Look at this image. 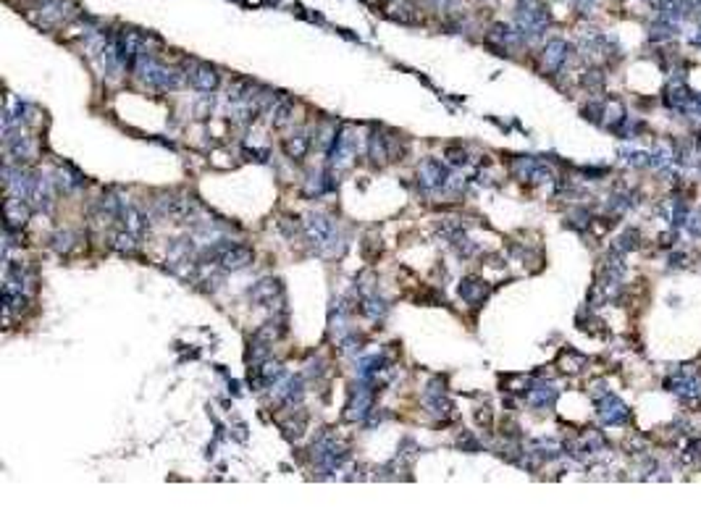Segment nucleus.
Here are the masks:
<instances>
[{
	"instance_id": "nucleus-25",
	"label": "nucleus",
	"mask_w": 701,
	"mask_h": 525,
	"mask_svg": "<svg viewBox=\"0 0 701 525\" xmlns=\"http://www.w3.org/2000/svg\"><path fill=\"white\" fill-rule=\"evenodd\" d=\"M360 310H363V315H368V318L379 320L384 313H386V302H384L381 297H376V294H368V297H363V302H360Z\"/></svg>"
},
{
	"instance_id": "nucleus-35",
	"label": "nucleus",
	"mask_w": 701,
	"mask_h": 525,
	"mask_svg": "<svg viewBox=\"0 0 701 525\" xmlns=\"http://www.w3.org/2000/svg\"><path fill=\"white\" fill-rule=\"evenodd\" d=\"M575 6H578L580 11H589L591 6H594V0H575Z\"/></svg>"
},
{
	"instance_id": "nucleus-24",
	"label": "nucleus",
	"mask_w": 701,
	"mask_h": 525,
	"mask_svg": "<svg viewBox=\"0 0 701 525\" xmlns=\"http://www.w3.org/2000/svg\"><path fill=\"white\" fill-rule=\"evenodd\" d=\"M368 156H371L373 163H384L391 156L389 147H386V139L381 134H371V139H368Z\"/></svg>"
},
{
	"instance_id": "nucleus-28",
	"label": "nucleus",
	"mask_w": 701,
	"mask_h": 525,
	"mask_svg": "<svg viewBox=\"0 0 701 525\" xmlns=\"http://www.w3.org/2000/svg\"><path fill=\"white\" fill-rule=\"evenodd\" d=\"M384 365H386V360H384L381 354L365 357V360H360V376H363V379H371V376H376L379 370H384Z\"/></svg>"
},
{
	"instance_id": "nucleus-4",
	"label": "nucleus",
	"mask_w": 701,
	"mask_h": 525,
	"mask_svg": "<svg viewBox=\"0 0 701 525\" xmlns=\"http://www.w3.org/2000/svg\"><path fill=\"white\" fill-rule=\"evenodd\" d=\"M303 232L313 247H326V244L334 239V224L329 221V215H323V213L308 215L303 224Z\"/></svg>"
},
{
	"instance_id": "nucleus-1",
	"label": "nucleus",
	"mask_w": 701,
	"mask_h": 525,
	"mask_svg": "<svg viewBox=\"0 0 701 525\" xmlns=\"http://www.w3.org/2000/svg\"><path fill=\"white\" fill-rule=\"evenodd\" d=\"M134 71H137V77L145 82V85L156 87V90H176V87H182L184 77L179 74L176 69H165L161 63L150 58L145 50H139L137 55V63H134Z\"/></svg>"
},
{
	"instance_id": "nucleus-12",
	"label": "nucleus",
	"mask_w": 701,
	"mask_h": 525,
	"mask_svg": "<svg viewBox=\"0 0 701 525\" xmlns=\"http://www.w3.org/2000/svg\"><path fill=\"white\" fill-rule=\"evenodd\" d=\"M26 202L32 207H40V210H50L53 205V181L35 173V181H32V190H29V197Z\"/></svg>"
},
{
	"instance_id": "nucleus-16",
	"label": "nucleus",
	"mask_w": 701,
	"mask_h": 525,
	"mask_svg": "<svg viewBox=\"0 0 701 525\" xmlns=\"http://www.w3.org/2000/svg\"><path fill=\"white\" fill-rule=\"evenodd\" d=\"M53 184H55V187H58L63 195H71V192H77V190H82V187H85V176H82L79 171H74L71 166H63V168H58V171H55V179H53Z\"/></svg>"
},
{
	"instance_id": "nucleus-21",
	"label": "nucleus",
	"mask_w": 701,
	"mask_h": 525,
	"mask_svg": "<svg viewBox=\"0 0 701 525\" xmlns=\"http://www.w3.org/2000/svg\"><path fill=\"white\" fill-rule=\"evenodd\" d=\"M659 11V18H665V21H680L685 16V0H657L654 3Z\"/></svg>"
},
{
	"instance_id": "nucleus-2",
	"label": "nucleus",
	"mask_w": 701,
	"mask_h": 525,
	"mask_svg": "<svg viewBox=\"0 0 701 525\" xmlns=\"http://www.w3.org/2000/svg\"><path fill=\"white\" fill-rule=\"evenodd\" d=\"M313 460H315L320 470H326V473H334V470L342 465V460H344V449L339 447V439L331 433V431L320 433L318 441L313 444Z\"/></svg>"
},
{
	"instance_id": "nucleus-9",
	"label": "nucleus",
	"mask_w": 701,
	"mask_h": 525,
	"mask_svg": "<svg viewBox=\"0 0 701 525\" xmlns=\"http://www.w3.org/2000/svg\"><path fill=\"white\" fill-rule=\"evenodd\" d=\"M252 260H255V252L250 247H244V244H229L224 250V255L218 258V263H221L224 271H244Z\"/></svg>"
},
{
	"instance_id": "nucleus-7",
	"label": "nucleus",
	"mask_w": 701,
	"mask_h": 525,
	"mask_svg": "<svg viewBox=\"0 0 701 525\" xmlns=\"http://www.w3.org/2000/svg\"><path fill=\"white\" fill-rule=\"evenodd\" d=\"M6 150H9L11 161L24 163V161H32V156H35V142H32V137L24 134L21 129H18L16 134L9 131V134H6Z\"/></svg>"
},
{
	"instance_id": "nucleus-22",
	"label": "nucleus",
	"mask_w": 701,
	"mask_h": 525,
	"mask_svg": "<svg viewBox=\"0 0 701 525\" xmlns=\"http://www.w3.org/2000/svg\"><path fill=\"white\" fill-rule=\"evenodd\" d=\"M557 399V389L552 384H538L528 391V402L531 407H549Z\"/></svg>"
},
{
	"instance_id": "nucleus-17",
	"label": "nucleus",
	"mask_w": 701,
	"mask_h": 525,
	"mask_svg": "<svg viewBox=\"0 0 701 525\" xmlns=\"http://www.w3.org/2000/svg\"><path fill=\"white\" fill-rule=\"evenodd\" d=\"M26 218H29V205H26V200L21 197H11L6 200V221H9V229H21L26 224Z\"/></svg>"
},
{
	"instance_id": "nucleus-15",
	"label": "nucleus",
	"mask_w": 701,
	"mask_h": 525,
	"mask_svg": "<svg viewBox=\"0 0 701 525\" xmlns=\"http://www.w3.org/2000/svg\"><path fill=\"white\" fill-rule=\"evenodd\" d=\"M567 53H570V45L565 43V40H552L544 48V66L549 71H560L563 63L567 60Z\"/></svg>"
},
{
	"instance_id": "nucleus-20",
	"label": "nucleus",
	"mask_w": 701,
	"mask_h": 525,
	"mask_svg": "<svg viewBox=\"0 0 701 525\" xmlns=\"http://www.w3.org/2000/svg\"><path fill=\"white\" fill-rule=\"evenodd\" d=\"M423 405L428 407L433 415H439V418H447V415H450V410H452L450 399L442 394V389H428V391H425V396H423Z\"/></svg>"
},
{
	"instance_id": "nucleus-29",
	"label": "nucleus",
	"mask_w": 701,
	"mask_h": 525,
	"mask_svg": "<svg viewBox=\"0 0 701 525\" xmlns=\"http://www.w3.org/2000/svg\"><path fill=\"white\" fill-rule=\"evenodd\" d=\"M289 119H292V105L286 103V100L273 105V111H271V124H273V126H286Z\"/></svg>"
},
{
	"instance_id": "nucleus-23",
	"label": "nucleus",
	"mask_w": 701,
	"mask_h": 525,
	"mask_svg": "<svg viewBox=\"0 0 701 525\" xmlns=\"http://www.w3.org/2000/svg\"><path fill=\"white\" fill-rule=\"evenodd\" d=\"M308 150H310V139H308V134H295V137L284 139V153L289 158H295V161L308 156Z\"/></svg>"
},
{
	"instance_id": "nucleus-27",
	"label": "nucleus",
	"mask_w": 701,
	"mask_h": 525,
	"mask_svg": "<svg viewBox=\"0 0 701 525\" xmlns=\"http://www.w3.org/2000/svg\"><path fill=\"white\" fill-rule=\"evenodd\" d=\"M305 426H308V415L300 413V415H297V421H295V415H292L289 421H284L286 436H289V439H300V436L305 433Z\"/></svg>"
},
{
	"instance_id": "nucleus-18",
	"label": "nucleus",
	"mask_w": 701,
	"mask_h": 525,
	"mask_svg": "<svg viewBox=\"0 0 701 525\" xmlns=\"http://www.w3.org/2000/svg\"><path fill=\"white\" fill-rule=\"evenodd\" d=\"M486 294H489V286L486 281L481 278H465L462 284H460V297L467 302V305H481L486 300Z\"/></svg>"
},
{
	"instance_id": "nucleus-19",
	"label": "nucleus",
	"mask_w": 701,
	"mask_h": 525,
	"mask_svg": "<svg viewBox=\"0 0 701 525\" xmlns=\"http://www.w3.org/2000/svg\"><path fill=\"white\" fill-rule=\"evenodd\" d=\"M121 221H124V229H126V232H131V234H137V237H142V234L148 232V218L139 213L134 205H126V202H124V207H121Z\"/></svg>"
},
{
	"instance_id": "nucleus-26",
	"label": "nucleus",
	"mask_w": 701,
	"mask_h": 525,
	"mask_svg": "<svg viewBox=\"0 0 701 525\" xmlns=\"http://www.w3.org/2000/svg\"><path fill=\"white\" fill-rule=\"evenodd\" d=\"M111 242H113V247H116V250H121V252H134V247H137V234H131V232H119V234H113Z\"/></svg>"
},
{
	"instance_id": "nucleus-10",
	"label": "nucleus",
	"mask_w": 701,
	"mask_h": 525,
	"mask_svg": "<svg viewBox=\"0 0 701 525\" xmlns=\"http://www.w3.org/2000/svg\"><path fill=\"white\" fill-rule=\"evenodd\" d=\"M281 373H284L281 362L263 360V362H258V365H252L250 368L252 389H266V386H271V384H276V381L281 379Z\"/></svg>"
},
{
	"instance_id": "nucleus-13",
	"label": "nucleus",
	"mask_w": 701,
	"mask_h": 525,
	"mask_svg": "<svg viewBox=\"0 0 701 525\" xmlns=\"http://www.w3.org/2000/svg\"><path fill=\"white\" fill-rule=\"evenodd\" d=\"M305 396V384L303 379H286L281 386H276V402H281L284 407H295L303 402Z\"/></svg>"
},
{
	"instance_id": "nucleus-33",
	"label": "nucleus",
	"mask_w": 701,
	"mask_h": 525,
	"mask_svg": "<svg viewBox=\"0 0 701 525\" xmlns=\"http://www.w3.org/2000/svg\"><path fill=\"white\" fill-rule=\"evenodd\" d=\"M583 82H586V87H597V90H602V85H604V79H602L599 71H589V77L583 79Z\"/></svg>"
},
{
	"instance_id": "nucleus-31",
	"label": "nucleus",
	"mask_w": 701,
	"mask_h": 525,
	"mask_svg": "<svg viewBox=\"0 0 701 525\" xmlns=\"http://www.w3.org/2000/svg\"><path fill=\"white\" fill-rule=\"evenodd\" d=\"M71 244H74V234L71 232H58L55 237H53V247H55L58 252H69Z\"/></svg>"
},
{
	"instance_id": "nucleus-11",
	"label": "nucleus",
	"mask_w": 701,
	"mask_h": 525,
	"mask_svg": "<svg viewBox=\"0 0 701 525\" xmlns=\"http://www.w3.org/2000/svg\"><path fill=\"white\" fill-rule=\"evenodd\" d=\"M190 85L197 90V92H213L218 87V82H221V77H218V71L213 69V66H208V63H197V66H192L190 69Z\"/></svg>"
},
{
	"instance_id": "nucleus-32",
	"label": "nucleus",
	"mask_w": 701,
	"mask_h": 525,
	"mask_svg": "<svg viewBox=\"0 0 701 525\" xmlns=\"http://www.w3.org/2000/svg\"><path fill=\"white\" fill-rule=\"evenodd\" d=\"M688 232L693 234V237H701V207H699V213H693V215H688Z\"/></svg>"
},
{
	"instance_id": "nucleus-30",
	"label": "nucleus",
	"mask_w": 701,
	"mask_h": 525,
	"mask_svg": "<svg viewBox=\"0 0 701 525\" xmlns=\"http://www.w3.org/2000/svg\"><path fill=\"white\" fill-rule=\"evenodd\" d=\"M673 158H675L673 147L667 145V142H659L657 150H654V158H651V166H657V168H667V166L673 163Z\"/></svg>"
},
{
	"instance_id": "nucleus-3",
	"label": "nucleus",
	"mask_w": 701,
	"mask_h": 525,
	"mask_svg": "<svg viewBox=\"0 0 701 525\" xmlns=\"http://www.w3.org/2000/svg\"><path fill=\"white\" fill-rule=\"evenodd\" d=\"M156 207L161 215H168L173 221H190L197 213V202L190 195H165L156 200Z\"/></svg>"
},
{
	"instance_id": "nucleus-6",
	"label": "nucleus",
	"mask_w": 701,
	"mask_h": 525,
	"mask_svg": "<svg viewBox=\"0 0 701 525\" xmlns=\"http://www.w3.org/2000/svg\"><path fill=\"white\" fill-rule=\"evenodd\" d=\"M418 179H420V187L428 192H436V190H444V187H450V171H447V166L442 161H436V158H428L423 166H420V171H418Z\"/></svg>"
},
{
	"instance_id": "nucleus-14",
	"label": "nucleus",
	"mask_w": 701,
	"mask_h": 525,
	"mask_svg": "<svg viewBox=\"0 0 701 525\" xmlns=\"http://www.w3.org/2000/svg\"><path fill=\"white\" fill-rule=\"evenodd\" d=\"M599 418L604 423H623L625 418H628V410H625V405L617 399V396H612V394H607L604 399H599Z\"/></svg>"
},
{
	"instance_id": "nucleus-34",
	"label": "nucleus",
	"mask_w": 701,
	"mask_h": 525,
	"mask_svg": "<svg viewBox=\"0 0 701 525\" xmlns=\"http://www.w3.org/2000/svg\"><path fill=\"white\" fill-rule=\"evenodd\" d=\"M447 156H452V163H465V153H457V150H447Z\"/></svg>"
},
{
	"instance_id": "nucleus-8",
	"label": "nucleus",
	"mask_w": 701,
	"mask_h": 525,
	"mask_svg": "<svg viewBox=\"0 0 701 525\" xmlns=\"http://www.w3.org/2000/svg\"><path fill=\"white\" fill-rule=\"evenodd\" d=\"M281 294H284V289H281L278 278H263L250 289V300L260 308H273V302L281 300Z\"/></svg>"
},
{
	"instance_id": "nucleus-5",
	"label": "nucleus",
	"mask_w": 701,
	"mask_h": 525,
	"mask_svg": "<svg viewBox=\"0 0 701 525\" xmlns=\"http://www.w3.org/2000/svg\"><path fill=\"white\" fill-rule=\"evenodd\" d=\"M373 413V386L368 384V379H363L360 386H355L352 396H349V405H347V421H365Z\"/></svg>"
}]
</instances>
